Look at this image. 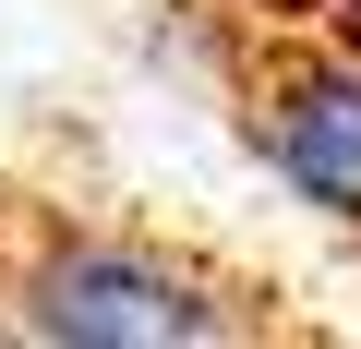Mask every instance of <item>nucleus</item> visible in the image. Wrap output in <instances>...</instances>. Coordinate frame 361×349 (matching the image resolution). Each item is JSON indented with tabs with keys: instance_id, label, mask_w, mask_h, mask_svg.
Returning a JSON list of instances; mask_svg holds the SVG:
<instances>
[{
	"instance_id": "1",
	"label": "nucleus",
	"mask_w": 361,
	"mask_h": 349,
	"mask_svg": "<svg viewBox=\"0 0 361 349\" xmlns=\"http://www.w3.org/2000/svg\"><path fill=\"white\" fill-rule=\"evenodd\" d=\"M0 337L37 349H229V337H289L277 289L229 277L217 253L73 217V205H0Z\"/></svg>"
},
{
	"instance_id": "2",
	"label": "nucleus",
	"mask_w": 361,
	"mask_h": 349,
	"mask_svg": "<svg viewBox=\"0 0 361 349\" xmlns=\"http://www.w3.org/2000/svg\"><path fill=\"white\" fill-rule=\"evenodd\" d=\"M241 133L325 229H361V49L349 37H265L241 73Z\"/></svg>"
}]
</instances>
